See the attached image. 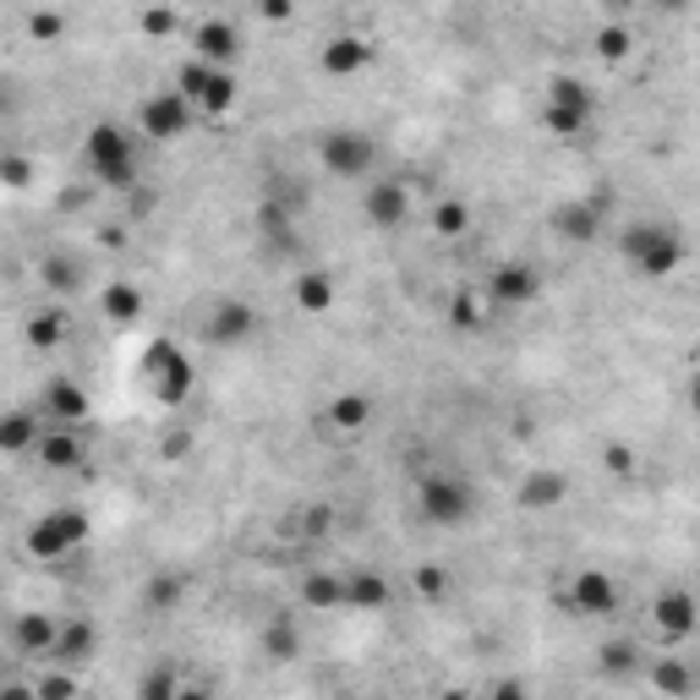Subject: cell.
<instances>
[{
  "label": "cell",
  "mask_w": 700,
  "mask_h": 700,
  "mask_svg": "<svg viewBox=\"0 0 700 700\" xmlns=\"http://www.w3.org/2000/svg\"><path fill=\"white\" fill-rule=\"evenodd\" d=\"M192 121H197V110H192L176 88L148 94V99H143V110H137V132H143L148 143H176V137H186V132H192Z\"/></svg>",
  "instance_id": "cell-9"
},
{
  "label": "cell",
  "mask_w": 700,
  "mask_h": 700,
  "mask_svg": "<svg viewBox=\"0 0 700 700\" xmlns=\"http://www.w3.org/2000/svg\"><path fill=\"white\" fill-rule=\"evenodd\" d=\"M176 700H214V695H208L203 684H181V695H176Z\"/></svg>",
  "instance_id": "cell-48"
},
{
  "label": "cell",
  "mask_w": 700,
  "mask_h": 700,
  "mask_svg": "<svg viewBox=\"0 0 700 700\" xmlns=\"http://www.w3.org/2000/svg\"><path fill=\"white\" fill-rule=\"evenodd\" d=\"M635 50V39H629V28H618V23H607L602 34H596V56L602 61H624Z\"/></svg>",
  "instance_id": "cell-38"
},
{
  "label": "cell",
  "mask_w": 700,
  "mask_h": 700,
  "mask_svg": "<svg viewBox=\"0 0 700 700\" xmlns=\"http://www.w3.org/2000/svg\"><path fill=\"white\" fill-rule=\"evenodd\" d=\"M569 498V482L558 471H531L520 482V509H558Z\"/></svg>",
  "instance_id": "cell-25"
},
{
  "label": "cell",
  "mask_w": 700,
  "mask_h": 700,
  "mask_svg": "<svg viewBox=\"0 0 700 700\" xmlns=\"http://www.w3.org/2000/svg\"><path fill=\"white\" fill-rule=\"evenodd\" d=\"M176 94H181L192 110H203V116H230L236 99H241L236 72H219V67H203V61H186V67L176 72Z\"/></svg>",
  "instance_id": "cell-6"
},
{
  "label": "cell",
  "mask_w": 700,
  "mask_h": 700,
  "mask_svg": "<svg viewBox=\"0 0 700 700\" xmlns=\"http://www.w3.org/2000/svg\"><path fill=\"white\" fill-rule=\"evenodd\" d=\"M553 230L564 241H596L602 236V203H564L553 214Z\"/></svg>",
  "instance_id": "cell-23"
},
{
  "label": "cell",
  "mask_w": 700,
  "mask_h": 700,
  "mask_svg": "<svg viewBox=\"0 0 700 700\" xmlns=\"http://www.w3.org/2000/svg\"><path fill=\"white\" fill-rule=\"evenodd\" d=\"M61 28H67L61 12H34V17H28V34H34V39H61Z\"/></svg>",
  "instance_id": "cell-41"
},
{
  "label": "cell",
  "mask_w": 700,
  "mask_h": 700,
  "mask_svg": "<svg viewBox=\"0 0 700 700\" xmlns=\"http://www.w3.org/2000/svg\"><path fill=\"white\" fill-rule=\"evenodd\" d=\"M56 635H61V624H56L50 613H17V618H12V651H17V656L50 662Z\"/></svg>",
  "instance_id": "cell-18"
},
{
  "label": "cell",
  "mask_w": 700,
  "mask_h": 700,
  "mask_svg": "<svg viewBox=\"0 0 700 700\" xmlns=\"http://www.w3.org/2000/svg\"><path fill=\"white\" fill-rule=\"evenodd\" d=\"M176 695H181V673H176L170 662L148 667L143 684H137V700H176Z\"/></svg>",
  "instance_id": "cell-32"
},
{
  "label": "cell",
  "mask_w": 700,
  "mask_h": 700,
  "mask_svg": "<svg viewBox=\"0 0 700 700\" xmlns=\"http://www.w3.org/2000/svg\"><path fill=\"white\" fill-rule=\"evenodd\" d=\"M328 422H334L339 433H362V427L373 422V400H367V395H334Z\"/></svg>",
  "instance_id": "cell-28"
},
{
  "label": "cell",
  "mask_w": 700,
  "mask_h": 700,
  "mask_svg": "<svg viewBox=\"0 0 700 700\" xmlns=\"http://www.w3.org/2000/svg\"><path fill=\"white\" fill-rule=\"evenodd\" d=\"M34 700H77V673H67V667H50V673L34 684Z\"/></svg>",
  "instance_id": "cell-37"
},
{
  "label": "cell",
  "mask_w": 700,
  "mask_h": 700,
  "mask_svg": "<svg viewBox=\"0 0 700 700\" xmlns=\"http://www.w3.org/2000/svg\"><path fill=\"white\" fill-rule=\"evenodd\" d=\"M186 602V580L176 575V569H159L154 580H148V591H143V607L148 613H176Z\"/></svg>",
  "instance_id": "cell-27"
},
{
  "label": "cell",
  "mask_w": 700,
  "mask_h": 700,
  "mask_svg": "<svg viewBox=\"0 0 700 700\" xmlns=\"http://www.w3.org/2000/svg\"><path fill=\"white\" fill-rule=\"evenodd\" d=\"M362 214H367L373 230H400L411 219V186L400 176H378L362 197Z\"/></svg>",
  "instance_id": "cell-12"
},
{
  "label": "cell",
  "mask_w": 700,
  "mask_h": 700,
  "mask_svg": "<svg viewBox=\"0 0 700 700\" xmlns=\"http://www.w3.org/2000/svg\"><path fill=\"white\" fill-rule=\"evenodd\" d=\"M263 17H268V23H285V17H290V7H285V0H268Z\"/></svg>",
  "instance_id": "cell-47"
},
{
  "label": "cell",
  "mask_w": 700,
  "mask_h": 700,
  "mask_svg": "<svg viewBox=\"0 0 700 700\" xmlns=\"http://www.w3.org/2000/svg\"><path fill=\"white\" fill-rule=\"evenodd\" d=\"M94 651H99V629H94V618H67V624H61V635H56L50 662H56V667H67V673H77V667H88V662H94Z\"/></svg>",
  "instance_id": "cell-17"
},
{
  "label": "cell",
  "mask_w": 700,
  "mask_h": 700,
  "mask_svg": "<svg viewBox=\"0 0 700 700\" xmlns=\"http://www.w3.org/2000/svg\"><path fill=\"white\" fill-rule=\"evenodd\" d=\"M257 645H263V656H268V662H279V667H285V662H295V656H301V629H295V618H285V613H279V618H268V624H263V635H257Z\"/></svg>",
  "instance_id": "cell-24"
},
{
  "label": "cell",
  "mask_w": 700,
  "mask_h": 700,
  "mask_svg": "<svg viewBox=\"0 0 700 700\" xmlns=\"http://www.w3.org/2000/svg\"><path fill=\"white\" fill-rule=\"evenodd\" d=\"M45 417H50L56 427L88 422V389H83L77 378H50V384H45Z\"/></svg>",
  "instance_id": "cell-19"
},
{
  "label": "cell",
  "mask_w": 700,
  "mask_h": 700,
  "mask_svg": "<svg viewBox=\"0 0 700 700\" xmlns=\"http://www.w3.org/2000/svg\"><path fill=\"white\" fill-rule=\"evenodd\" d=\"M23 334H28V345H34V350H56V345L67 339V312H61V306H45V312H34V317H28V328H23Z\"/></svg>",
  "instance_id": "cell-29"
},
{
  "label": "cell",
  "mask_w": 700,
  "mask_h": 700,
  "mask_svg": "<svg viewBox=\"0 0 700 700\" xmlns=\"http://www.w3.org/2000/svg\"><path fill=\"white\" fill-rule=\"evenodd\" d=\"M99 306H105V317H110V323H137V312H143V290H137V285H126V279H116V285H105V290H99Z\"/></svg>",
  "instance_id": "cell-26"
},
{
  "label": "cell",
  "mask_w": 700,
  "mask_h": 700,
  "mask_svg": "<svg viewBox=\"0 0 700 700\" xmlns=\"http://www.w3.org/2000/svg\"><path fill=\"white\" fill-rule=\"evenodd\" d=\"M317 61H323V72H328V77H357V72L373 61V45H367V39H357V34H334V39L317 50Z\"/></svg>",
  "instance_id": "cell-21"
},
{
  "label": "cell",
  "mask_w": 700,
  "mask_h": 700,
  "mask_svg": "<svg viewBox=\"0 0 700 700\" xmlns=\"http://www.w3.org/2000/svg\"><path fill=\"white\" fill-rule=\"evenodd\" d=\"M433 230H438V236H466V230H471V208H466L460 197L433 203Z\"/></svg>",
  "instance_id": "cell-35"
},
{
  "label": "cell",
  "mask_w": 700,
  "mask_h": 700,
  "mask_svg": "<svg viewBox=\"0 0 700 700\" xmlns=\"http://www.w3.org/2000/svg\"><path fill=\"white\" fill-rule=\"evenodd\" d=\"M143 384H148V395L159 406H181L192 395V384H197V367H192L186 350H176L170 339H154L143 350Z\"/></svg>",
  "instance_id": "cell-5"
},
{
  "label": "cell",
  "mask_w": 700,
  "mask_h": 700,
  "mask_svg": "<svg viewBox=\"0 0 700 700\" xmlns=\"http://www.w3.org/2000/svg\"><path fill=\"white\" fill-rule=\"evenodd\" d=\"M301 602H306V613H339V575H306L301 580Z\"/></svg>",
  "instance_id": "cell-30"
},
{
  "label": "cell",
  "mask_w": 700,
  "mask_h": 700,
  "mask_svg": "<svg viewBox=\"0 0 700 700\" xmlns=\"http://www.w3.org/2000/svg\"><path fill=\"white\" fill-rule=\"evenodd\" d=\"M618 257H624L640 279H667V274H678V263L689 257V246H684V236H678L673 225H662V219H629V225L618 230Z\"/></svg>",
  "instance_id": "cell-1"
},
{
  "label": "cell",
  "mask_w": 700,
  "mask_h": 700,
  "mask_svg": "<svg viewBox=\"0 0 700 700\" xmlns=\"http://www.w3.org/2000/svg\"><path fill=\"white\" fill-rule=\"evenodd\" d=\"M444 700H471V695H460V689H449V695H444Z\"/></svg>",
  "instance_id": "cell-49"
},
{
  "label": "cell",
  "mask_w": 700,
  "mask_h": 700,
  "mask_svg": "<svg viewBox=\"0 0 700 700\" xmlns=\"http://www.w3.org/2000/svg\"><path fill=\"white\" fill-rule=\"evenodd\" d=\"M417 509H422L427 526L460 531V526L476 515V493H471V482L455 476V471H427V476L417 482Z\"/></svg>",
  "instance_id": "cell-4"
},
{
  "label": "cell",
  "mask_w": 700,
  "mask_h": 700,
  "mask_svg": "<svg viewBox=\"0 0 700 700\" xmlns=\"http://www.w3.org/2000/svg\"><path fill=\"white\" fill-rule=\"evenodd\" d=\"M295 301H301L306 312H328V306H334V279L317 274V268H306V274L295 279Z\"/></svg>",
  "instance_id": "cell-31"
},
{
  "label": "cell",
  "mask_w": 700,
  "mask_h": 700,
  "mask_svg": "<svg viewBox=\"0 0 700 700\" xmlns=\"http://www.w3.org/2000/svg\"><path fill=\"white\" fill-rule=\"evenodd\" d=\"M635 667H640V651H635V640H607V645H602V673L624 678V673H635Z\"/></svg>",
  "instance_id": "cell-36"
},
{
  "label": "cell",
  "mask_w": 700,
  "mask_h": 700,
  "mask_svg": "<svg viewBox=\"0 0 700 700\" xmlns=\"http://www.w3.org/2000/svg\"><path fill=\"white\" fill-rule=\"evenodd\" d=\"M417 591H422V596H444V591H449V575H444L438 564H422V569H417Z\"/></svg>",
  "instance_id": "cell-42"
},
{
  "label": "cell",
  "mask_w": 700,
  "mask_h": 700,
  "mask_svg": "<svg viewBox=\"0 0 700 700\" xmlns=\"http://www.w3.org/2000/svg\"><path fill=\"white\" fill-rule=\"evenodd\" d=\"M591 116H596V99H591V88H586L580 77H553V83H547L542 126H547L553 137H580V132L591 126Z\"/></svg>",
  "instance_id": "cell-7"
},
{
  "label": "cell",
  "mask_w": 700,
  "mask_h": 700,
  "mask_svg": "<svg viewBox=\"0 0 700 700\" xmlns=\"http://www.w3.org/2000/svg\"><path fill=\"white\" fill-rule=\"evenodd\" d=\"M28 176H34L28 159H0V181H7V186H28Z\"/></svg>",
  "instance_id": "cell-43"
},
{
  "label": "cell",
  "mask_w": 700,
  "mask_h": 700,
  "mask_svg": "<svg viewBox=\"0 0 700 700\" xmlns=\"http://www.w3.org/2000/svg\"><path fill=\"white\" fill-rule=\"evenodd\" d=\"M317 165L339 181H367L378 170V137L362 126H328L317 137Z\"/></svg>",
  "instance_id": "cell-3"
},
{
  "label": "cell",
  "mask_w": 700,
  "mask_h": 700,
  "mask_svg": "<svg viewBox=\"0 0 700 700\" xmlns=\"http://www.w3.org/2000/svg\"><path fill=\"white\" fill-rule=\"evenodd\" d=\"M88 515L83 509H50V515H39L34 526H28V553L34 558H45V564H56V558H72L83 542H88Z\"/></svg>",
  "instance_id": "cell-8"
},
{
  "label": "cell",
  "mask_w": 700,
  "mask_h": 700,
  "mask_svg": "<svg viewBox=\"0 0 700 700\" xmlns=\"http://www.w3.org/2000/svg\"><path fill=\"white\" fill-rule=\"evenodd\" d=\"M176 28H181V12H170V7H154V12H143V34L165 39V34H176Z\"/></svg>",
  "instance_id": "cell-40"
},
{
  "label": "cell",
  "mask_w": 700,
  "mask_h": 700,
  "mask_svg": "<svg viewBox=\"0 0 700 700\" xmlns=\"http://www.w3.org/2000/svg\"><path fill=\"white\" fill-rule=\"evenodd\" d=\"M449 323H455V328H476V323H482V301H476L471 290H460V295L449 301Z\"/></svg>",
  "instance_id": "cell-39"
},
{
  "label": "cell",
  "mask_w": 700,
  "mask_h": 700,
  "mask_svg": "<svg viewBox=\"0 0 700 700\" xmlns=\"http://www.w3.org/2000/svg\"><path fill=\"white\" fill-rule=\"evenodd\" d=\"M651 684H656L662 695L684 700V695H689V667H684L678 656H656V667H651Z\"/></svg>",
  "instance_id": "cell-34"
},
{
  "label": "cell",
  "mask_w": 700,
  "mask_h": 700,
  "mask_svg": "<svg viewBox=\"0 0 700 700\" xmlns=\"http://www.w3.org/2000/svg\"><path fill=\"white\" fill-rule=\"evenodd\" d=\"M651 618H656V635L662 640H689L695 635V596L684 586L678 591H662L656 607H651Z\"/></svg>",
  "instance_id": "cell-20"
},
{
  "label": "cell",
  "mask_w": 700,
  "mask_h": 700,
  "mask_svg": "<svg viewBox=\"0 0 700 700\" xmlns=\"http://www.w3.org/2000/svg\"><path fill=\"white\" fill-rule=\"evenodd\" d=\"M83 165H88V176H94L99 186H116V192L137 186V132L121 126V121L88 126V137H83Z\"/></svg>",
  "instance_id": "cell-2"
},
{
  "label": "cell",
  "mask_w": 700,
  "mask_h": 700,
  "mask_svg": "<svg viewBox=\"0 0 700 700\" xmlns=\"http://www.w3.org/2000/svg\"><path fill=\"white\" fill-rule=\"evenodd\" d=\"M0 700H34V684H0Z\"/></svg>",
  "instance_id": "cell-46"
},
{
  "label": "cell",
  "mask_w": 700,
  "mask_h": 700,
  "mask_svg": "<svg viewBox=\"0 0 700 700\" xmlns=\"http://www.w3.org/2000/svg\"><path fill=\"white\" fill-rule=\"evenodd\" d=\"M328 520H334V515H328L323 504H312V509L301 515V531H306V536H323V531H328Z\"/></svg>",
  "instance_id": "cell-44"
},
{
  "label": "cell",
  "mask_w": 700,
  "mask_h": 700,
  "mask_svg": "<svg viewBox=\"0 0 700 700\" xmlns=\"http://www.w3.org/2000/svg\"><path fill=\"white\" fill-rule=\"evenodd\" d=\"M252 334H257V306H246L241 295H225V301L208 312V323H203V339L219 345V350H236V345H246Z\"/></svg>",
  "instance_id": "cell-13"
},
{
  "label": "cell",
  "mask_w": 700,
  "mask_h": 700,
  "mask_svg": "<svg viewBox=\"0 0 700 700\" xmlns=\"http://www.w3.org/2000/svg\"><path fill=\"white\" fill-rule=\"evenodd\" d=\"M487 700H531V689H526L520 678H504V684H493V689H487Z\"/></svg>",
  "instance_id": "cell-45"
},
{
  "label": "cell",
  "mask_w": 700,
  "mask_h": 700,
  "mask_svg": "<svg viewBox=\"0 0 700 700\" xmlns=\"http://www.w3.org/2000/svg\"><path fill=\"white\" fill-rule=\"evenodd\" d=\"M389 596H395V586H389L378 569H350V575H339V607H350V613H384Z\"/></svg>",
  "instance_id": "cell-15"
},
{
  "label": "cell",
  "mask_w": 700,
  "mask_h": 700,
  "mask_svg": "<svg viewBox=\"0 0 700 700\" xmlns=\"http://www.w3.org/2000/svg\"><path fill=\"white\" fill-rule=\"evenodd\" d=\"M39 279H45V290H50V295H72V290L83 285V274H77V263H72V257H50V263H39Z\"/></svg>",
  "instance_id": "cell-33"
},
{
  "label": "cell",
  "mask_w": 700,
  "mask_h": 700,
  "mask_svg": "<svg viewBox=\"0 0 700 700\" xmlns=\"http://www.w3.org/2000/svg\"><path fill=\"white\" fill-rule=\"evenodd\" d=\"M542 295V274L531 268V263H498L493 274H487V306L493 312H520V306H531Z\"/></svg>",
  "instance_id": "cell-10"
},
{
  "label": "cell",
  "mask_w": 700,
  "mask_h": 700,
  "mask_svg": "<svg viewBox=\"0 0 700 700\" xmlns=\"http://www.w3.org/2000/svg\"><path fill=\"white\" fill-rule=\"evenodd\" d=\"M39 433H45L39 411H7L0 417V455H34Z\"/></svg>",
  "instance_id": "cell-22"
},
{
  "label": "cell",
  "mask_w": 700,
  "mask_h": 700,
  "mask_svg": "<svg viewBox=\"0 0 700 700\" xmlns=\"http://www.w3.org/2000/svg\"><path fill=\"white\" fill-rule=\"evenodd\" d=\"M564 602H569V613H580V618H613V613H618V580H613L607 569H575Z\"/></svg>",
  "instance_id": "cell-11"
},
{
  "label": "cell",
  "mask_w": 700,
  "mask_h": 700,
  "mask_svg": "<svg viewBox=\"0 0 700 700\" xmlns=\"http://www.w3.org/2000/svg\"><path fill=\"white\" fill-rule=\"evenodd\" d=\"M236 56H241V34H236V23H230V17H203V23L192 28V61L230 72V61H236Z\"/></svg>",
  "instance_id": "cell-14"
},
{
  "label": "cell",
  "mask_w": 700,
  "mask_h": 700,
  "mask_svg": "<svg viewBox=\"0 0 700 700\" xmlns=\"http://www.w3.org/2000/svg\"><path fill=\"white\" fill-rule=\"evenodd\" d=\"M34 455H39V466H45V471H77V466L88 460V444L77 438V427H56V422H45V433H39Z\"/></svg>",
  "instance_id": "cell-16"
}]
</instances>
